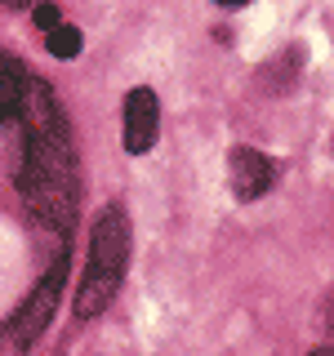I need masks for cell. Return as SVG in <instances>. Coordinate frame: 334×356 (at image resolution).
<instances>
[{
	"label": "cell",
	"mask_w": 334,
	"mask_h": 356,
	"mask_svg": "<svg viewBox=\"0 0 334 356\" xmlns=\"http://www.w3.org/2000/svg\"><path fill=\"white\" fill-rule=\"evenodd\" d=\"M63 281H67V254L58 250V259H54L49 272L36 281V289L22 298V307L5 321V325H0V356H27L31 348H36V339L49 330L54 312H58Z\"/></svg>",
	"instance_id": "cell-3"
},
{
	"label": "cell",
	"mask_w": 334,
	"mask_h": 356,
	"mask_svg": "<svg viewBox=\"0 0 334 356\" xmlns=\"http://www.w3.org/2000/svg\"><path fill=\"white\" fill-rule=\"evenodd\" d=\"M5 9H22V5H31V0H0Z\"/></svg>",
	"instance_id": "cell-10"
},
{
	"label": "cell",
	"mask_w": 334,
	"mask_h": 356,
	"mask_svg": "<svg viewBox=\"0 0 334 356\" xmlns=\"http://www.w3.org/2000/svg\"><path fill=\"white\" fill-rule=\"evenodd\" d=\"M31 22H36L40 31H54L63 22V14H58V5H54V0H40V5H31Z\"/></svg>",
	"instance_id": "cell-8"
},
{
	"label": "cell",
	"mask_w": 334,
	"mask_h": 356,
	"mask_svg": "<svg viewBox=\"0 0 334 356\" xmlns=\"http://www.w3.org/2000/svg\"><path fill=\"white\" fill-rule=\"evenodd\" d=\"M308 356H334V348H317V352H308Z\"/></svg>",
	"instance_id": "cell-11"
},
{
	"label": "cell",
	"mask_w": 334,
	"mask_h": 356,
	"mask_svg": "<svg viewBox=\"0 0 334 356\" xmlns=\"http://www.w3.org/2000/svg\"><path fill=\"white\" fill-rule=\"evenodd\" d=\"M156 129H161V103H156V94L148 85L129 89V94H125V111H120V147H125L129 156L152 152Z\"/></svg>",
	"instance_id": "cell-4"
},
{
	"label": "cell",
	"mask_w": 334,
	"mask_h": 356,
	"mask_svg": "<svg viewBox=\"0 0 334 356\" xmlns=\"http://www.w3.org/2000/svg\"><path fill=\"white\" fill-rule=\"evenodd\" d=\"M276 161H267L263 152H254V147H232L228 152V187H232V196L237 200H259L267 196L276 187Z\"/></svg>",
	"instance_id": "cell-5"
},
{
	"label": "cell",
	"mask_w": 334,
	"mask_h": 356,
	"mask_svg": "<svg viewBox=\"0 0 334 356\" xmlns=\"http://www.w3.org/2000/svg\"><path fill=\"white\" fill-rule=\"evenodd\" d=\"M214 5H223V9H245L250 0H214Z\"/></svg>",
	"instance_id": "cell-9"
},
{
	"label": "cell",
	"mask_w": 334,
	"mask_h": 356,
	"mask_svg": "<svg viewBox=\"0 0 334 356\" xmlns=\"http://www.w3.org/2000/svg\"><path fill=\"white\" fill-rule=\"evenodd\" d=\"M27 67L18 58H9V54H0V125H14L22 116V103H27Z\"/></svg>",
	"instance_id": "cell-6"
},
{
	"label": "cell",
	"mask_w": 334,
	"mask_h": 356,
	"mask_svg": "<svg viewBox=\"0 0 334 356\" xmlns=\"http://www.w3.org/2000/svg\"><path fill=\"white\" fill-rule=\"evenodd\" d=\"M81 31L76 27H67V22H58V27L54 31H45V49L54 54V58H76V54H81Z\"/></svg>",
	"instance_id": "cell-7"
},
{
	"label": "cell",
	"mask_w": 334,
	"mask_h": 356,
	"mask_svg": "<svg viewBox=\"0 0 334 356\" xmlns=\"http://www.w3.org/2000/svg\"><path fill=\"white\" fill-rule=\"evenodd\" d=\"M18 120H22V165L14 183L40 222L67 232L76 218V147L63 103L45 81H31Z\"/></svg>",
	"instance_id": "cell-1"
},
{
	"label": "cell",
	"mask_w": 334,
	"mask_h": 356,
	"mask_svg": "<svg viewBox=\"0 0 334 356\" xmlns=\"http://www.w3.org/2000/svg\"><path fill=\"white\" fill-rule=\"evenodd\" d=\"M326 325H330V334H334V307H330V321H326Z\"/></svg>",
	"instance_id": "cell-12"
},
{
	"label": "cell",
	"mask_w": 334,
	"mask_h": 356,
	"mask_svg": "<svg viewBox=\"0 0 334 356\" xmlns=\"http://www.w3.org/2000/svg\"><path fill=\"white\" fill-rule=\"evenodd\" d=\"M129 267V214L120 205H103L89 232V267L85 281L76 285V316L94 321L98 312H107V303L116 298L120 281Z\"/></svg>",
	"instance_id": "cell-2"
}]
</instances>
